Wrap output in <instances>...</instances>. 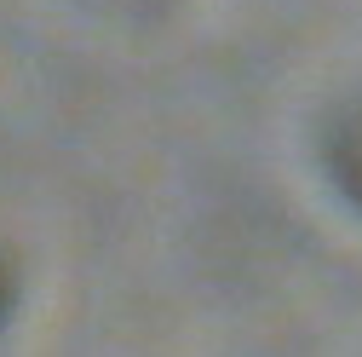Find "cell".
<instances>
[{
	"label": "cell",
	"instance_id": "1",
	"mask_svg": "<svg viewBox=\"0 0 362 357\" xmlns=\"http://www.w3.org/2000/svg\"><path fill=\"white\" fill-rule=\"evenodd\" d=\"M322 156H328V173H334V185L345 191V202L362 208V98L339 110V121L328 127Z\"/></svg>",
	"mask_w": 362,
	"mask_h": 357
},
{
	"label": "cell",
	"instance_id": "2",
	"mask_svg": "<svg viewBox=\"0 0 362 357\" xmlns=\"http://www.w3.org/2000/svg\"><path fill=\"white\" fill-rule=\"evenodd\" d=\"M12 305H18V271L6 259H0V329H6V317H12Z\"/></svg>",
	"mask_w": 362,
	"mask_h": 357
},
{
	"label": "cell",
	"instance_id": "3",
	"mask_svg": "<svg viewBox=\"0 0 362 357\" xmlns=\"http://www.w3.org/2000/svg\"><path fill=\"white\" fill-rule=\"evenodd\" d=\"M104 6H115V12H139V6H156V0H104Z\"/></svg>",
	"mask_w": 362,
	"mask_h": 357
}]
</instances>
